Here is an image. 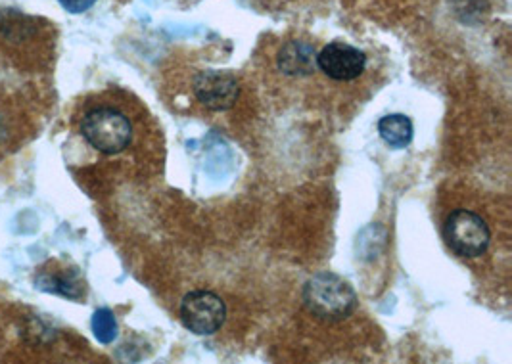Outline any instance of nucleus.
I'll use <instances>...</instances> for the list:
<instances>
[{
	"label": "nucleus",
	"instance_id": "f257e3e1",
	"mask_svg": "<svg viewBox=\"0 0 512 364\" xmlns=\"http://www.w3.org/2000/svg\"><path fill=\"white\" fill-rule=\"evenodd\" d=\"M56 29L16 8H0V77L37 83L54 52Z\"/></svg>",
	"mask_w": 512,
	"mask_h": 364
},
{
	"label": "nucleus",
	"instance_id": "f03ea898",
	"mask_svg": "<svg viewBox=\"0 0 512 364\" xmlns=\"http://www.w3.org/2000/svg\"><path fill=\"white\" fill-rule=\"evenodd\" d=\"M39 127L37 83L0 77V161L16 156L37 137Z\"/></svg>",
	"mask_w": 512,
	"mask_h": 364
},
{
	"label": "nucleus",
	"instance_id": "7ed1b4c3",
	"mask_svg": "<svg viewBox=\"0 0 512 364\" xmlns=\"http://www.w3.org/2000/svg\"><path fill=\"white\" fill-rule=\"evenodd\" d=\"M77 135L100 156L123 154L135 137L131 119L110 104H93L77 117Z\"/></svg>",
	"mask_w": 512,
	"mask_h": 364
},
{
	"label": "nucleus",
	"instance_id": "20e7f679",
	"mask_svg": "<svg viewBox=\"0 0 512 364\" xmlns=\"http://www.w3.org/2000/svg\"><path fill=\"white\" fill-rule=\"evenodd\" d=\"M303 303L311 315L325 322L348 319L357 307V294L336 274L319 273L303 286Z\"/></svg>",
	"mask_w": 512,
	"mask_h": 364
},
{
	"label": "nucleus",
	"instance_id": "39448f33",
	"mask_svg": "<svg viewBox=\"0 0 512 364\" xmlns=\"http://www.w3.org/2000/svg\"><path fill=\"white\" fill-rule=\"evenodd\" d=\"M443 236L447 246L465 259L484 255L491 242L488 223L468 209H455L447 217L443 225Z\"/></svg>",
	"mask_w": 512,
	"mask_h": 364
},
{
	"label": "nucleus",
	"instance_id": "423d86ee",
	"mask_svg": "<svg viewBox=\"0 0 512 364\" xmlns=\"http://www.w3.org/2000/svg\"><path fill=\"white\" fill-rule=\"evenodd\" d=\"M181 320L192 334L211 336L221 330L227 320V305L219 296L196 290L181 301Z\"/></svg>",
	"mask_w": 512,
	"mask_h": 364
},
{
	"label": "nucleus",
	"instance_id": "0eeeda50",
	"mask_svg": "<svg viewBox=\"0 0 512 364\" xmlns=\"http://www.w3.org/2000/svg\"><path fill=\"white\" fill-rule=\"evenodd\" d=\"M192 89L198 102L211 112L231 110L240 94V87L231 73L213 71V69L198 73Z\"/></svg>",
	"mask_w": 512,
	"mask_h": 364
},
{
	"label": "nucleus",
	"instance_id": "6e6552de",
	"mask_svg": "<svg viewBox=\"0 0 512 364\" xmlns=\"http://www.w3.org/2000/svg\"><path fill=\"white\" fill-rule=\"evenodd\" d=\"M317 68L332 81L348 83L363 75L367 68V54L355 46L330 43L317 54Z\"/></svg>",
	"mask_w": 512,
	"mask_h": 364
},
{
	"label": "nucleus",
	"instance_id": "1a4fd4ad",
	"mask_svg": "<svg viewBox=\"0 0 512 364\" xmlns=\"http://www.w3.org/2000/svg\"><path fill=\"white\" fill-rule=\"evenodd\" d=\"M33 284L37 290L52 296L68 297L73 301L85 299V284L77 269L64 267L56 261H48L33 276Z\"/></svg>",
	"mask_w": 512,
	"mask_h": 364
},
{
	"label": "nucleus",
	"instance_id": "9d476101",
	"mask_svg": "<svg viewBox=\"0 0 512 364\" xmlns=\"http://www.w3.org/2000/svg\"><path fill=\"white\" fill-rule=\"evenodd\" d=\"M282 73L290 77H307L317 71V50L305 41H290L277 54Z\"/></svg>",
	"mask_w": 512,
	"mask_h": 364
},
{
	"label": "nucleus",
	"instance_id": "9b49d317",
	"mask_svg": "<svg viewBox=\"0 0 512 364\" xmlns=\"http://www.w3.org/2000/svg\"><path fill=\"white\" fill-rule=\"evenodd\" d=\"M378 133L390 148H396V150L407 148L415 137L413 121L403 114H390L382 117L378 121Z\"/></svg>",
	"mask_w": 512,
	"mask_h": 364
},
{
	"label": "nucleus",
	"instance_id": "f8f14e48",
	"mask_svg": "<svg viewBox=\"0 0 512 364\" xmlns=\"http://www.w3.org/2000/svg\"><path fill=\"white\" fill-rule=\"evenodd\" d=\"M91 326H93L94 338L100 343H112L117 338V320L116 315L102 307V309H96L94 311L93 320H91Z\"/></svg>",
	"mask_w": 512,
	"mask_h": 364
},
{
	"label": "nucleus",
	"instance_id": "ddd939ff",
	"mask_svg": "<svg viewBox=\"0 0 512 364\" xmlns=\"http://www.w3.org/2000/svg\"><path fill=\"white\" fill-rule=\"evenodd\" d=\"M58 2L70 14H83V12L93 8L96 0H58Z\"/></svg>",
	"mask_w": 512,
	"mask_h": 364
}]
</instances>
